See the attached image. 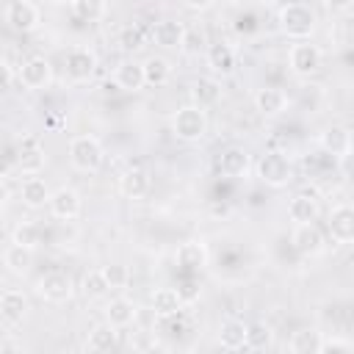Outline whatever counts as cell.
Segmentation results:
<instances>
[{
  "label": "cell",
  "instance_id": "obj_19",
  "mask_svg": "<svg viewBox=\"0 0 354 354\" xmlns=\"http://www.w3.org/2000/svg\"><path fill=\"white\" fill-rule=\"evenodd\" d=\"M218 174L224 177H246L249 166H252V158L243 147H227L221 155H218Z\"/></svg>",
  "mask_w": 354,
  "mask_h": 354
},
{
  "label": "cell",
  "instance_id": "obj_26",
  "mask_svg": "<svg viewBox=\"0 0 354 354\" xmlns=\"http://www.w3.org/2000/svg\"><path fill=\"white\" fill-rule=\"evenodd\" d=\"M119 194L124 199H144L149 194V174L144 169H127L119 177Z\"/></svg>",
  "mask_w": 354,
  "mask_h": 354
},
{
  "label": "cell",
  "instance_id": "obj_1",
  "mask_svg": "<svg viewBox=\"0 0 354 354\" xmlns=\"http://www.w3.org/2000/svg\"><path fill=\"white\" fill-rule=\"evenodd\" d=\"M315 11L307 6V3H288L279 8V30L288 36V39H310L313 30H315Z\"/></svg>",
  "mask_w": 354,
  "mask_h": 354
},
{
  "label": "cell",
  "instance_id": "obj_25",
  "mask_svg": "<svg viewBox=\"0 0 354 354\" xmlns=\"http://www.w3.org/2000/svg\"><path fill=\"white\" fill-rule=\"evenodd\" d=\"M207 66H210L213 75H221V77L232 75L235 66H238V61H235V50H232L230 44H224V41L210 44V47H207Z\"/></svg>",
  "mask_w": 354,
  "mask_h": 354
},
{
  "label": "cell",
  "instance_id": "obj_17",
  "mask_svg": "<svg viewBox=\"0 0 354 354\" xmlns=\"http://www.w3.org/2000/svg\"><path fill=\"white\" fill-rule=\"evenodd\" d=\"M44 163H47V158H44V149L39 147V141L36 138H25L22 144H19V152H17V171L19 174H39L41 169H44Z\"/></svg>",
  "mask_w": 354,
  "mask_h": 354
},
{
  "label": "cell",
  "instance_id": "obj_36",
  "mask_svg": "<svg viewBox=\"0 0 354 354\" xmlns=\"http://www.w3.org/2000/svg\"><path fill=\"white\" fill-rule=\"evenodd\" d=\"M271 329L266 326V324H252L249 329H246V348H254V351H260V348H268L271 346Z\"/></svg>",
  "mask_w": 354,
  "mask_h": 354
},
{
  "label": "cell",
  "instance_id": "obj_15",
  "mask_svg": "<svg viewBox=\"0 0 354 354\" xmlns=\"http://www.w3.org/2000/svg\"><path fill=\"white\" fill-rule=\"evenodd\" d=\"M318 144H321V149H324L326 155H335V158H343L346 152L354 149V138H351L348 127H343V124H329V127L318 136Z\"/></svg>",
  "mask_w": 354,
  "mask_h": 354
},
{
  "label": "cell",
  "instance_id": "obj_4",
  "mask_svg": "<svg viewBox=\"0 0 354 354\" xmlns=\"http://www.w3.org/2000/svg\"><path fill=\"white\" fill-rule=\"evenodd\" d=\"M257 177L271 185V188H282L293 180V166H290V158L279 149H271L266 155H260L257 160Z\"/></svg>",
  "mask_w": 354,
  "mask_h": 354
},
{
  "label": "cell",
  "instance_id": "obj_11",
  "mask_svg": "<svg viewBox=\"0 0 354 354\" xmlns=\"http://www.w3.org/2000/svg\"><path fill=\"white\" fill-rule=\"evenodd\" d=\"M326 230L335 243H354V207L337 205L326 216Z\"/></svg>",
  "mask_w": 354,
  "mask_h": 354
},
{
  "label": "cell",
  "instance_id": "obj_31",
  "mask_svg": "<svg viewBox=\"0 0 354 354\" xmlns=\"http://www.w3.org/2000/svg\"><path fill=\"white\" fill-rule=\"evenodd\" d=\"M321 346H324V337L315 329H299L288 340V348L293 354H321Z\"/></svg>",
  "mask_w": 354,
  "mask_h": 354
},
{
  "label": "cell",
  "instance_id": "obj_35",
  "mask_svg": "<svg viewBox=\"0 0 354 354\" xmlns=\"http://www.w3.org/2000/svg\"><path fill=\"white\" fill-rule=\"evenodd\" d=\"M14 243H22V246H30L36 249L41 243V227L33 224V221H22L14 227Z\"/></svg>",
  "mask_w": 354,
  "mask_h": 354
},
{
  "label": "cell",
  "instance_id": "obj_3",
  "mask_svg": "<svg viewBox=\"0 0 354 354\" xmlns=\"http://www.w3.org/2000/svg\"><path fill=\"white\" fill-rule=\"evenodd\" d=\"M171 133L180 141H188V144L202 141L205 133H207V113H205V108H199L194 102L177 108V113L171 116Z\"/></svg>",
  "mask_w": 354,
  "mask_h": 354
},
{
  "label": "cell",
  "instance_id": "obj_34",
  "mask_svg": "<svg viewBox=\"0 0 354 354\" xmlns=\"http://www.w3.org/2000/svg\"><path fill=\"white\" fill-rule=\"evenodd\" d=\"M72 14L83 22H100L108 14V0H72Z\"/></svg>",
  "mask_w": 354,
  "mask_h": 354
},
{
  "label": "cell",
  "instance_id": "obj_27",
  "mask_svg": "<svg viewBox=\"0 0 354 354\" xmlns=\"http://www.w3.org/2000/svg\"><path fill=\"white\" fill-rule=\"evenodd\" d=\"M207 246L202 241H185L177 249V266L185 271H202L207 266Z\"/></svg>",
  "mask_w": 354,
  "mask_h": 354
},
{
  "label": "cell",
  "instance_id": "obj_23",
  "mask_svg": "<svg viewBox=\"0 0 354 354\" xmlns=\"http://www.w3.org/2000/svg\"><path fill=\"white\" fill-rule=\"evenodd\" d=\"M116 346H119V335H116V326L108 324V321L94 326L86 337V343H83V348L88 354H105V351H113Z\"/></svg>",
  "mask_w": 354,
  "mask_h": 354
},
{
  "label": "cell",
  "instance_id": "obj_30",
  "mask_svg": "<svg viewBox=\"0 0 354 354\" xmlns=\"http://www.w3.org/2000/svg\"><path fill=\"white\" fill-rule=\"evenodd\" d=\"M246 329H249V326H246L243 321H238V318L221 321V326H218V346L227 348V351L243 348V346H246Z\"/></svg>",
  "mask_w": 354,
  "mask_h": 354
},
{
  "label": "cell",
  "instance_id": "obj_21",
  "mask_svg": "<svg viewBox=\"0 0 354 354\" xmlns=\"http://www.w3.org/2000/svg\"><path fill=\"white\" fill-rule=\"evenodd\" d=\"M221 100V83L213 77V75H205V77H196L191 83V102L199 105V108H213L216 102Z\"/></svg>",
  "mask_w": 354,
  "mask_h": 354
},
{
  "label": "cell",
  "instance_id": "obj_6",
  "mask_svg": "<svg viewBox=\"0 0 354 354\" xmlns=\"http://www.w3.org/2000/svg\"><path fill=\"white\" fill-rule=\"evenodd\" d=\"M36 293L50 304H64L75 296V279L66 271H47L36 282Z\"/></svg>",
  "mask_w": 354,
  "mask_h": 354
},
{
  "label": "cell",
  "instance_id": "obj_33",
  "mask_svg": "<svg viewBox=\"0 0 354 354\" xmlns=\"http://www.w3.org/2000/svg\"><path fill=\"white\" fill-rule=\"evenodd\" d=\"M80 290H83V296H86L88 301L105 299V296H108V290H111V285H108V279H105L102 268H94V271H88V274L83 277V282H80Z\"/></svg>",
  "mask_w": 354,
  "mask_h": 354
},
{
  "label": "cell",
  "instance_id": "obj_12",
  "mask_svg": "<svg viewBox=\"0 0 354 354\" xmlns=\"http://www.w3.org/2000/svg\"><path fill=\"white\" fill-rule=\"evenodd\" d=\"M288 216L293 224H304V221H315L321 216V196L313 188L299 191L290 202H288Z\"/></svg>",
  "mask_w": 354,
  "mask_h": 354
},
{
  "label": "cell",
  "instance_id": "obj_9",
  "mask_svg": "<svg viewBox=\"0 0 354 354\" xmlns=\"http://www.w3.org/2000/svg\"><path fill=\"white\" fill-rule=\"evenodd\" d=\"M6 22H8V28L17 30V33H30V30L39 28L41 11H39L30 0H11V3L6 6Z\"/></svg>",
  "mask_w": 354,
  "mask_h": 354
},
{
  "label": "cell",
  "instance_id": "obj_45",
  "mask_svg": "<svg viewBox=\"0 0 354 354\" xmlns=\"http://www.w3.org/2000/svg\"><path fill=\"white\" fill-rule=\"evenodd\" d=\"M351 274H354V271H351Z\"/></svg>",
  "mask_w": 354,
  "mask_h": 354
},
{
  "label": "cell",
  "instance_id": "obj_40",
  "mask_svg": "<svg viewBox=\"0 0 354 354\" xmlns=\"http://www.w3.org/2000/svg\"><path fill=\"white\" fill-rule=\"evenodd\" d=\"M321 351H354V343L351 340H340V337H326Z\"/></svg>",
  "mask_w": 354,
  "mask_h": 354
},
{
  "label": "cell",
  "instance_id": "obj_14",
  "mask_svg": "<svg viewBox=\"0 0 354 354\" xmlns=\"http://www.w3.org/2000/svg\"><path fill=\"white\" fill-rule=\"evenodd\" d=\"M185 33H188V28L183 22H177V19H160L152 28V41L158 47H163V50H183Z\"/></svg>",
  "mask_w": 354,
  "mask_h": 354
},
{
  "label": "cell",
  "instance_id": "obj_42",
  "mask_svg": "<svg viewBox=\"0 0 354 354\" xmlns=\"http://www.w3.org/2000/svg\"><path fill=\"white\" fill-rule=\"evenodd\" d=\"M340 160V171L348 177V180H354V149L351 152H346L343 158H337Z\"/></svg>",
  "mask_w": 354,
  "mask_h": 354
},
{
  "label": "cell",
  "instance_id": "obj_32",
  "mask_svg": "<svg viewBox=\"0 0 354 354\" xmlns=\"http://www.w3.org/2000/svg\"><path fill=\"white\" fill-rule=\"evenodd\" d=\"M144 77H147V86H166L171 77V64L163 55H149L144 61Z\"/></svg>",
  "mask_w": 354,
  "mask_h": 354
},
{
  "label": "cell",
  "instance_id": "obj_16",
  "mask_svg": "<svg viewBox=\"0 0 354 354\" xmlns=\"http://www.w3.org/2000/svg\"><path fill=\"white\" fill-rule=\"evenodd\" d=\"M25 315H28V296L22 290H17V288L3 290V296H0V318H3V324L6 326H17V324H22Z\"/></svg>",
  "mask_w": 354,
  "mask_h": 354
},
{
  "label": "cell",
  "instance_id": "obj_5",
  "mask_svg": "<svg viewBox=\"0 0 354 354\" xmlns=\"http://www.w3.org/2000/svg\"><path fill=\"white\" fill-rule=\"evenodd\" d=\"M288 64H290V72L299 75V77H310L321 69L324 64V53L318 44H313L310 39H301L290 47V55H288Z\"/></svg>",
  "mask_w": 354,
  "mask_h": 354
},
{
  "label": "cell",
  "instance_id": "obj_18",
  "mask_svg": "<svg viewBox=\"0 0 354 354\" xmlns=\"http://www.w3.org/2000/svg\"><path fill=\"white\" fill-rule=\"evenodd\" d=\"M185 307V296L183 290H174V288H158L152 293V310L158 318L169 321V318H177Z\"/></svg>",
  "mask_w": 354,
  "mask_h": 354
},
{
  "label": "cell",
  "instance_id": "obj_43",
  "mask_svg": "<svg viewBox=\"0 0 354 354\" xmlns=\"http://www.w3.org/2000/svg\"><path fill=\"white\" fill-rule=\"evenodd\" d=\"M3 72H6V88H11V83H14V75H19V66L14 69V64H11V58H8V55L3 58Z\"/></svg>",
  "mask_w": 354,
  "mask_h": 354
},
{
  "label": "cell",
  "instance_id": "obj_10",
  "mask_svg": "<svg viewBox=\"0 0 354 354\" xmlns=\"http://www.w3.org/2000/svg\"><path fill=\"white\" fill-rule=\"evenodd\" d=\"M47 207H50V213H53L58 221H75V218L80 216V210H83V199H80V194H77L75 188L61 185V188L53 191Z\"/></svg>",
  "mask_w": 354,
  "mask_h": 354
},
{
  "label": "cell",
  "instance_id": "obj_20",
  "mask_svg": "<svg viewBox=\"0 0 354 354\" xmlns=\"http://www.w3.org/2000/svg\"><path fill=\"white\" fill-rule=\"evenodd\" d=\"M254 108H257L260 116L274 119V116H279V113L288 108V97H285L282 88L266 86V88H257V94H254Z\"/></svg>",
  "mask_w": 354,
  "mask_h": 354
},
{
  "label": "cell",
  "instance_id": "obj_44",
  "mask_svg": "<svg viewBox=\"0 0 354 354\" xmlns=\"http://www.w3.org/2000/svg\"><path fill=\"white\" fill-rule=\"evenodd\" d=\"M210 3H213V0H183V6L191 8V11H205Z\"/></svg>",
  "mask_w": 354,
  "mask_h": 354
},
{
  "label": "cell",
  "instance_id": "obj_22",
  "mask_svg": "<svg viewBox=\"0 0 354 354\" xmlns=\"http://www.w3.org/2000/svg\"><path fill=\"white\" fill-rule=\"evenodd\" d=\"M136 315H138V307H136V301L127 299V296H113V299L108 301V307H105V321L113 324L116 329L130 326V324L136 321Z\"/></svg>",
  "mask_w": 354,
  "mask_h": 354
},
{
  "label": "cell",
  "instance_id": "obj_8",
  "mask_svg": "<svg viewBox=\"0 0 354 354\" xmlns=\"http://www.w3.org/2000/svg\"><path fill=\"white\" fill-rule=\"evenodd\" d=\"M290 243L299 254L304 257H315L326 249V238L324 232L318 230L315 221H304V224H293V232H290Z\"/></svg>",
  "mask_w": 354,
  "mask_h": 354
},
{
  "label": "cell",
  "instance_id": "obj_13",
  "mask_svg": "<svg viewBox=\"0 0 354 354\" xmlns=\"http://www.w3.org/2000/svg\"><path fill=\"white\" fill-rule=\"evenodd\" d=\"M94 72H97V55H94V50H88V47H72L66 53V75L75 83L91 80Z\"/></svg>",
  "mask_w": 354,
  "mask_h": 354
},
{
  "label": "cell",
  "instance_id": "obj_2",
  "mask_svg": "<svg viewBox=\"0 0 354 354\" xmlns=\"http://www.w3.org/2000/svg\"><path fill=\"white\" fill-rule=\"evenodd\" d=\"M69 163L83 174H94L105 163V149L94 136H75L69 141Z\"/></svg>",
  "mask_w": 354,
  "mask_h": 354
},
{
  "label": "cell",
  "instance_id": "obj_37",
  "mask_svg": "<svg viewBox=\"0 0 354 354\" xmlns=\"http://www.w3.org/2000/svg\"><path fill=\"white\" fill-rule=\"evenodd\" d=\"M102 274H105L111 290H122V288L127 285V279H130V271H127L122 263H108V266H102Z\"/></svg>",
  "mask_w": 354,
  "mask_h": 354
},
{
  "label": "cell",
  "instance_id": "obj_38",
  "mask_svg": "<svg viewBox=\"0 0 354 354\" xmlns=\"http://www.w3.org/2000/svg\"><path fill=\"white\" fill-rule=\"evenodd\" d=\"M122 47H124V50H133V53L144 47V33H141L138 25H130V28L122 30Z\"/></svg>",
  "mask_w": 354,
  "mask_h": 354
},
{
  "label": "cell",
  "instance_id": "obj_28",
  "mask_svg": "<svg viewBox=\"0 0 354 354\" xmlns=\"http://www.w3.org/2000/svg\"><path fill=\"white\" fill-rule=\"evenodd\" d=\"M3 266L8 268V274L25 277L30 271V266H33V249L11 241V246H6V252H3Z\"/></svg>",
  "mask_w": 354,
  "mask_h": 354
},
{
  "label": "cell",
  "instance_id": "obj_24",
  "mask_svg": "<svg viewBox=\"0 0 354 354\" xmlns=\"http://www.w3.org/2000/svg\"><path fill=\"white\" fill-rule=\"evenodd\" d=\"M50 196H53V191H50L47 183H44L41 177H36V174H30V177L22 183V188H19V199H22V205L30 207V210H39V207L50 205Z\"/></svg>",
  "mask_w": 354,
  "mask_h": 354
},
{
  "label": "cell",
  "instance_id": "obj_7",
  "mask_svg": "<svg viewBox=\"0 0 354 354\" xmlns=\"http://www.w3.org/2000/svg\"><path fill=\"white\" fill-rule=\"evenodd\" d=\"M19 83L30 91H39V88H47L53 83V64L44 58V55H28L22 64H19Z\"/></svg>",
  "mask_w": 354,
  "mask_h": 354
},
{
  "label": "cell",
  "instance_id": "obj_29",
  "mask_svg": "<svg viewBox=\"0 0 354 354\" xmlns=\"http://www.w3.org/2000/svg\"><path fill=\"white\" fill-rule=\"evenodd\" d=\"M116 86L122 91H141L147 86V77H144V64H136V61H122L116 66V75H113Z\"/></svg>",
  "mask_w": 354,
  "mask_h": 354
},
{
  "label": "cell",
  "instance_id": "obj_41",
  "mask_svg": "<svg viewBox=\"0 0 354 354\" xmlns=\"http://www.w3.org/2000/svg\"><path fill=\"white\" fill-rule=\"evenodd\" d=\"M321 3H324V8L332 11V14H346V11L354 8V0H321Z\"/></svg>",
  "mask_w": 354,
  "mask_h": 354
},
{
  "label": "cell",
  "instance_id": "obj_39",
  "mask_svg": "<svg viewBox=\"0 0 354 354\" xmlns=\"http://www.w3.org/2000/svg\"><path fill=\"white\" fill-rule=\"evenodd\" d=\"M205 50V33L202 30H188L185 33V41H183V53L188 55H196Z\"/></svg>",
  "mask_w": 354,
  "mask_h": 354
}]
</instances>
